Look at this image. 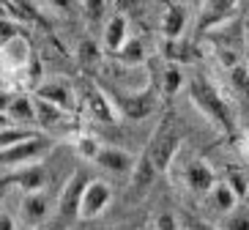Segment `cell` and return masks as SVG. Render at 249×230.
<instances>
[{
	"instance_id": "3",
	"label": "cell",
	"mask_w": 249,
	"mask_h": 230,
	"mask_svg": "<svg viewBox=\"0 0 249 230\" xmlns=\"http://www.w3.org/2000/svg\"><path fill=\"white\" fill-rule=\"evenodd\" d=\"M164 176L176 178L178 186L183 184L195 197H205L208 189H211V186L216 184V178H219L216 170L208 164V159H203V156H197V154H186V148L178 151V156L173 159V164H170V170L164 173Z\"/></svg>"
},
{
	"instance_id": "30",
	"label": "cell",
	"mask_w": 249,
	"mask_h": 230,
	"mask_svg": "<svg viewBox=\"0 0 249 230\" xmlns=\"http://www.w3.org/2000/svg\"><path fill=\"white\" fill-rule=\"evenodd\" d=\"M0 230H19V219L0 206Z\"/></svg>"
},
{
	"instance_id": "35",
	"label": "cell",
	"mask_w": 249,
	"mask_h": 230,
	"mask_svg": "<svg viewBox=\"0 0 249 230\" xmlns=\"http://www.w3.org/2000/svg\"><path fill=\"white\" fill-rule=\"evenodd\" d=\"M244 44L249 47V14L244 17Z\"/></svg>"
},
{
	"instance_id": "31",
	"label": "cell",
	"mask_w": 249,
	"mask_h": 230,
	"mask_svg": "<svg viewBox=\"0 0 249 230\" xmlns=\"http://www.w3.org/2000/svg\"><path fill=\"white\" fill-rule=\"evenodd\" d=\"M47 8H52V11H58V14H69L74 6V0H44Z\"/></svg>"
},
{
	"instance_id": "19",
	"label": "cell",
	"mask_w": 249,
	"mask_h": 230,
	"mask_svg": "<svg viewBox=\"0 0 249 230\" xmlns=\"http://www.w3.org/2000/svg\"><path fill=\"white\" fill-rule=\"evenodd\" d=\"M156 176H159L156 164L151 162V156L142 151V154L134 159V167H132V173H129V178H132V189H134V192H145V189H151V184L156 181Z\"/></svg>"
},
{
	"instance_id": "33",
	"label": "cell",
	"mask_w": 249,
	"mask_h": 230,
	"mask_svg": "<svg viewBox=\"0 0 249 230\" xmlns=\"http://www.w3.org/2000/svg\"><path fill=\"white\" fill-rule=\"evenodd\" d=\"M238 145H241V154L249 159V129H244L241 137H238Z\"/></svg>"
},
{
	"instance_id": "8",
	"label": "cell",
	"mask_w": 249,
	"mask_h": 230,
	"mask_svg": "<svg viewBox=\"0 0 249 230\" xmlns=\"http://www.w3.org/2000/svg\"><path fill=\"white\" fill-rule=\"evenodd\" d=\"M238 3H241V0H203L195 28H197L200 33H213V30L225 28V25L238 14Z\"/></svg>"
},
{
	"instance_id": "7",
	"label": "cell",
	"mask_w": 249,
	"mask_h": 230,
	"mask_svg": "<svg viewBox=\"0 0 249 230\" xmlns=\"http://www.w3.org/2000/svg\"><path fill=\"white\" fill-rule=\"evenodd\" d=\"M52 148V142L47 140L41 132H36L33 137L22 142H14V145H8V148H0V167H25L30 162H38L47 151Z\"/></svg>"
},
{
	"instance_id": "26",
	"label": "cell",
	"mask_w": 249,
	"mask_h": 230,
	"mask_svg": "<svg viewBox=\"0 0 249 230\" xmlns=\"http://www.w3.org/2000/svg\"><path fill=\"white\" fill-rule=\"evenodd\" d=\"M222 230H249V206H238L230 211V214L222 216Z\"/></svg>"
},
{
	"instance_id": "9",
	"label": "cell",
	"mask_w": 249,
	"mask_h": 230,
	"mask_svg": "<svg viewBox=\"0 0 249 230\" xmlns=\"http://www.w3.org/2000/svg\"><path fill=\"white\" fill-rule=\"evenodd\" d=\"M110 203H112V186L104 178H88L80 197V219L90 222L96 216H102Z\"/></svg>"
},
{
	"instance_id": "27",
	"label": "cell",
	"mask_w": 249,
	"mask_h": 230,
	"mask_svg": "<svg viewBox=\"0 0 249 230\" xmlns=\"http://www.w3.org/2000/svg\"><path fill=\"white\" fill-rule=\"evenodd\" d=\"M80 8H82V17L88 19V25H96L107 19V0H80Z\"/></svg>"
},
{
	"instance_id": "18",
	"label": "cell",
	"mask_w": 249,
	"mask_h": 230,
	"mask_svg": "<svg viewBox=\"0 0 249 230\" xmlns=\"http://www.w3.org/2000/svg\"><path fill=\"white\" fill-rule=\"evenodd\" d=\"M11 181H14L22 192H36V189H47L50 176H47L44 162L38 159V162H30V164H25V167H17V173L11 176Z\"/></svg>"
},
{
	"instance_id": "11",
	"label": "cell",
	"mask_w": 249,
	"mask_h": 230,
	"mask_svg": "<svg viewBox=\"0 0 249 230\" xmlns=\"http://www.w3.org/2000/svg\"><path fill=\"white\" fill-rule=\"evenodd\" d=\"M33 93H36L38 99H44V102L60 107V110H66V112L77 110V90H74L66 80H58V77L41 80L36 88H33Z\"/></svg>"
},
{
	"instance_id": "23",
	"label": "cell",
	"mask_w": 249,
	"mask_h": 230,
	"mask_svg": "<svg viewBox=\"0 0 249 230\" xmlns=\"http://www.w3.org/2000/svg\"><path fill=\"white\" fill-rule=\"evenodd\" d=\"M71 145H74V154L80 156V159H85V162H93L96 154H99V148H102L104 142L96 137V134L90 132H77L71 137Z\"/></svg>"
},
{
	"instance_id": "13",
	"label": "cell",
	"mask_w": 249,
	"mask_h": 230,
	"mask_svg": "<svg viewBox=\"0 0 249 230\" xmlns=\"http://www.w3.org/2000/svg\"><path fill=\"white\" fill-rule=\"evenodd\" d=\"M30 58H33V50H30V41L22 33H17L0 44V63L8 71H22L30 63Z\"/></svg>"
},
{
	"instance_id": "15",
	"label": "cell",
	"mask_w": 249,
	"mask_h": 230,
	"mask_svg": "<svg viewBox=\"0 0 249 230\" xmlns=\"http://www.w3.org/2000/svg\"><path fill=\"white\" fill-rule=\"evenodd\" d=\"M6 112L11 118V124L36 129V99H33V93H11Z\"/></svg>"
},
{
	"instance_id": "16",
	"label": "cell",
	"mask_w": 249,
	"mask_h": 230,
	"mask_svg": "<svg viewBox=\"0 0 249 230\" xmlns=\"http://www.w3.org/2000/svg\"><path fill=\"white\" fill-rule=\"evenodd\" d=\"M205 203H208V208H211L213 214L225 216L241 203V197L233 192V186L227 184L225 178H216V184H213L211 189H208V195H205Z\"/></svg>"
},
{
	"instance_id": "36",
	"label": "cell",
	"mask_w": 249,
	"mask_h": 230,
	"mask_svg": "<svg viewBox=\"0 0 249 230\" xmlns=\"http://www.w3.org/2000/svg\"><path fill=\"white\" fill-rule=\"evenodd\" d=\"M6 192H8V186L0 181V206H3V200H6Z\"/></svg>"
},
{
	"instance_id": "10",
	"label": "cell",
	"mask_w": 249,
	"mask_h": 230,
	"mask_svg": "<svg viewBox=\"0 0 249 230\" xmlns=\"http://www.w3.org/2000/svg\"><path fill=\"white\" fill-rule=\"evenodd\" d=\"M77 96L82 99L85 110H88V115L93 121H99V124H112V121H118L115 107H112L110 96H107V90H104L99 82H85L82 93H77Z\"/></svg>"
},
{
	"instance_id": "28",
	"label": "cell",
	"mask_w": 249,
	"mask_h": 230,
	"mask_svg": "<svg viewBox=\"0 0 249 230\" xmlns=\"http://www.w3.org/2000/svg\"><path fill=\"white\" fill-rule=\"evenodd\" d=\"M227 74H230V85H233L238 93L247 96V93H249V63H247V60L235 63L233 69H227Z\"/></svg>"
},
{
	"instance_id": "24",
	"label": "cell",
	"mask_w": 249,
	"mask_h": 230,
	"mask_svg": "<svg viewBox=\"0 0 249 230\" xmlns=\"http://www.w3.org/2000/svg\"><path fill=\"white\" fill-rule=\"evenodd\" d=\"M77 63L82 69H93L102 63V44H96L93 38H82L77 44Z\"/></svg>"
},
{
	"instance_id": "4",
	"label": "cell",
	"mask_w": 249,
	"mask_h": 230,
	"mask_svg": "<svg viewBox=\"0 0 249 230\" xmlns=\"http://www.w3.org/2000/svg\"><path fill=\"white\" fill-rule=\"evenodd\" d=\"M107 96H110L112 107H115V115L124 121L151 118L159 110V96H156L151 82L140 90H107Z\"/></svg>"
},
{
	"instance_id": "37",
	"label": "cell",
	"mask_w": 249,
	"mask_h": 230,
	"mask_svg": "<svg viewBox=\"0 0 249 230\" xmlns=\"http://www.w3.org/2000/svg\"><path fill=\"white\" fill-rule=\"evenodd\" d=\"M0 44H3V41H0Z\"/></svg>"
},
{
	"instance_id": "32",
	"label": "cell",
	"mask_w": 249,
	"mask_h": 230,
	"mask_svg": "<svg viewBox=\"0 0 249 230\" xmlns=\"http://www.w3.org/2000/svg\"><path fill=\"white\" fill-rule=\"evenodd\" d=\"M192 230H222L219 225H211V222H205V219H189Z\"/></svg>"
},
{
	"instance_id": "29",
	"label": "cell",
	"mask_w": 249,
	"mask_h": 230,
	"mask_svg": "<svg viewBox=\"0 0 249 230\" xmlns=\"http://www.w3.org/2000/svg\"><path fill=\"white\" fill-rule=\"evenodd\" d=\"M151 230H183V222L178 219L176 211L164 208V211H159V214L154 216V222H151Z\"/></svg>"
},
{
	"instance_id": "22",
	"label": "cell",
	"mask_w": 249,
	"mask_h": 230,
	"mask_svg": "<svg viewBox=\"0 0 249 230\" xmlns=\"http://www.w3.org/2000/svg\"><path fill=\"white\" fill-rule=\"evenodd\" d=\"M33 99H36V126L55 129V126H60V124L66 121V115H69L66 110H60V107H55V104L38 99L36 93H33Z\"/></svg>"
},
{
	"instance_id": "25",
	"label": "cell",
	"mask_w": 249,
	"mask_h": 230,
	"mask_svg": "<svg viewBox=\"0 0 249 230\" xmlns=\"http://www.w3.org/2000/svg\"><path fill=\"white\" fill-rule=\"evenodd\" d=\"M222 178L233 186V192L238 195L241 200H247V197H249V173L244 170V167H235V164H230V167H225Z\"/></svg>"
},
{
	"instance_id": "1",
	"label": "cell",
	"mask_w": 249,
	"mask_h": 230,
	"mask_svg": "<svg viewBox=\"0 0 249 230\" xmlns=\"http://www.w3.org/2000/svg\"><path fill=\"white\" fill-rule=\"evenodd\" d=\"M186 96L195 104V110H197L216 132L227 134V137H235L238 121H235L233 104H230V99L222 93V88L211 80V77H205V74L186 77Z\"/></svg>"
},
{
	"instance_id": "21",
	"label": "cell",
	"mask_w": 249,
	"mask_h": 230,
	"mask_svg": "<svg viewBox=\"0 0 249 230\" xmlns=\"http://www.w3.org/2000/svg\"><path fill=\"white\" fill-rule=\"evenodd\" d=\"M161 93L164 96H176V93H181V88H186V71H183V63H176V60H167L164 63V69H161Z\"/></svg>"
},
{
	"instance_id": "14",
	"label": "cell",
	"mask_w": 249,
	"mask_h": 230,
	"mask_svg": "<svg viewBox=\"0 0 249 230\" xmlns=\"http://www.w3.org/2000/svg\"><path fill=\"white\" fill-rule=\"evenodd\" d=\"M161 38L164 41H173V38H183L186 36V28H189V11L186 6H178V3H170L161 14Z\"/></svg>"
},
{
	"instance_id": "38",
	"label": "cell",
	"mask_w": 249,
	"mask_h": 230,
	"mask_svg": "<svg viewBox=\"0 0 249 230\" xmlns=\"http://www.w3.org/2000/svg\"><path fill=\"white\" fill-rule=\"evenodd\" d=\"M148 230H151V228H148Z\"/></svg>"
},
{
	"instance_id": "5",
	"label": "cell",
	"mask_w": 249,
	"mask_h": 230,
	"mask_svg": "<svg viewBox=\"0 0 249 230\" xmlns=\"http://www.w3.org/2000/svg\"><path fill=\"white\" fill-rule=\"evenodd\" d=\"M55 214V200H52L47 189H36V192H25L19 200V225L25 230H41Z\"/></svg>"
},
{
	"instance_id": "17",
	"label": "cell",
	"mask_w": 249,
	"mask_h": 230,
	"mask_svg": "<svg viewBox=\"0 0 249 230\" xmlns=\"http://www.w3.org/2000/svg\"><path fill=\"white\" fill-rule=\"evenodd\" d=\"M126 38H129V19H126V14H110L107 19H104V30H102V47L107 52H118L121 50V44H124Z\"/></svg>"
},
{
	"instance_id": "2",
	"label": "cell",
	"mask_w": 249,
	"mask_h": 230,
	"mask_svg": "<svg viewBox=\"0 0 249 230\" xmlns=\"http://www.w3.org/2000/svg\"><path fill=\"white\" fill-rule=\"evenodd\" d=\"M183 140H186V132H183V126L178 124V118L173 115V112H164V115L159 118V124H156L148 145L142 148L148 156H151V162L156 164L159 176H164V173L170 170L173 159H176L178 151L183 148Z\"/></svg>"
},
{
	"instance_id": "12",
	"label": "cell",
	"mask_w": 249,
	"mask_h": 230,
	"mask_svg": "<svg viewBox=\"0 0 249 230\" xmlns=\"http://www.w3.org/2000/svg\"><path fill=\"white\" fill-rule=\"evenodd\" d=\"M134 159L137 156L129 154L126 148H118V145H102L99 154H96L93 164L96 167H102L104 173H110V176H129L134 167Z\"/></svg>"
},
{
	"instance_id": "20",
	"label": "cell",
	"mask_w": 249,
	"mask_h": 230,
	"mask_svg": "<svg viewBox=\"0 0 249 230\" xmlns=\"http://www.w3.org/2000/svg\"><path fill=\"white\" fill-rule=\"evenodd\" d=\"M112 58H115L121 66H126V69H137V66H145L148 52H145V44H142L140 38L129 36L124 44H121V50L112 52Z\"/></svg>"
},
{
	"instance_id": "34",
	"label": "cell",
	"mask_w": 249,
	"mask_h": 230,
	"mask_svg": "<svg viewBox=\"0 0 249 230\" xmlns=\"http://www.w3.org/2000/svg\"><path fill=\"white\" fill-rule=\"evenodd\" d=\"M8 124H11V118H8V112L3 110V107H0V129H6Z\"/></svg>"
},
{
	"instance_id": "6",
	"label": "cell",
	"mask_w": 249,
	"mask_h": 230,
	"mask_svg": "<svg viewBox=\"0 0 249 230\" xmlns=\"http://www.w3.org/2000/svg\"><path fill=\"white\" fill-rule=\"evenodd\" d=\"M88 184V173L85 170H74L71 176L66 178L63 189L58 192L55 197V219L63 225L74 222V219H80V197H82V189Z\"/></svg>"
}]
</instances>
